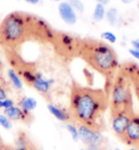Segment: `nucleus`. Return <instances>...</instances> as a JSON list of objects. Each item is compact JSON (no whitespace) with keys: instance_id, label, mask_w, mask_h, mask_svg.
I'll list each match as a JSON object with an SVG mask.
<instances>
[{"instance_id":"1","label":"nucleus","mask_w":139,"mask_h":150,"mask_svg":"<svg viewBox=\"0 0 139 150\" xmlns=\"http://www.w3.org/2000/svg\"><path fill=\"white\" fill-rule=\"evenodd\" d=\"M56 30L38 15L13 11L0 23V44L6 50H16L26 40L36 39L52 44Z\"/></svg>"},{"instance_id":"2","label":"nucleus","mask_w":139,"mask_h":150,"mask_svg":"<svg viewBox=\"0 0 139 150\" xmlns=\"http://www.w3.org/2000/svg\"><path fill=\"white\" fill-rule=\"evenodd\" d=\"M109 107V95L104 89L80 86L73 82L70 94V112L78 124L102 132L103 115Z\"/></svg>"},{"instance_id":"3","label":"nucleus","mask_w":139,"mask_h":150,"mask_svg":"<svg viewBox=\"0 0 139 150\" xmlns=\"http://www.w3.org/2000/svg\"><path fill=\"white\" fill-rule=\"evenodd\" d=\"M78 57L104 77L107 82L104 90L109 95L113 79L120 68L119 59L114 49L103 41L85 38L82 39L80 42Z\"/></svg>"},{"instance_id":"4","label":"nucleus","mask_w":139,"mask_h":150,"mask_svg":"<svg viewBox=\"0 0 139 150\" xmlns=\"http://www.w3.org/2000/svg\"><path fill=\"white\" fill-rule=\"evenodd\" d=\"M109 107L111 113L134 111L133 86L127 75L119 69L109 91Z\"/></svg>"},{"instance_id":"5","label":"nucleus","mask_w":139,"mask_h":150,"mask_svg":"<svg viewBox=\"0 0 139 150\" xmlns=\"http://www.w3.org/2000/svg\"><path fill=\"white\" fill-rule=\"evenodd\" d=\"M80 42L82 39L74 35L56 30L52 45L61 56L73 58V57H78Z\"/></svg>"},{"instance_id":"6","label":"nucleus","mask_w":139,"mask_h":150,"mask_svg":"<svg viewBox=\"0 0 139 150\" xmlns=\"http://www.w3.org/2000/svg\"><path fill=\"white\" fill-rule=\"evenodd\" d=\"M78 135L79 140H82L87 147L98 146V147H108L107 138L102 135V132L96 128L89 127L83 124H78Z\"/></svg>"},{"instance_id":"7","label":"nucleus","mask_w":139,"mask_h":150,"mask_svg":"<svg viewBox=\"0 0 139 150\" xmlns=\"http://www.w3.org/2000/svg\"><path fill=\"white\" fill-rule=\"evenodd\" d=\"M135 111H125V112H116V113H111V127H112V131L114 132V134L119 137V138H122L123 135L126 132V128H127L128 124L131 122V119L132 116L134 115Z\"/></svg>"},{"instance_id":"8","label":"nucleus","mask_w":139,"mask_h":150,"mask_svg":"<svg viewBox=\"0 0 139 150\" xmlns=\"http://www.w3.org/2000/svg\"><path fill=\"white\" fill-rule=\"evenodd\" d=\"M121 140L125 145L139 150V113H134Z\"/></svg>"},{"instance_id":"9","label":"nucleus","mask_w":139,"mask_h":150,"mask_svg":"<svg viewBox=\"0 0 139 150\" xmlns=\"http://www.w3.org/2000/svg\"><path fill=\"white\" fill-rule=\"evenodd\" d=\"M121 71L124 74L127 75L131 83H132L133 89L135 91V95L137 96L139 100V65L135 62L128 61L125 63L121 64L120 68Z\"/></svg>"},{"instance_id":"10","label":"nucleus","mask_w":139,"mask_h":150,"mask_svg":"<svg viewBox=\"0 0 139 150\" xmlns=\"http://www.w3.org/2000/svg\"><path fill=\"white\" fill-rule=\"evenodd\" d=\"M4 114L11 122L12 121H14V122L20 121V122H24V123H30L33 121V115L25 113L19 105H13L11 108L4 109Z\"/></svg>"},{"instance_id":"11","label":"nucleus","mask_w":139,"mask_h":150,"mask_svg":"<svg viewBox=\"0 0 139 150\" xmlns=\"http://www.w3.org/2000/svg\"><path fill=\"white\" fill-rule=\"evenodd\" d=\"M58 11L60 14V18L64 23L68 25H74L77 22V14L74 11V9L68 4V1H62L59 4Z\"/></svg>"},{"instance_id":"12","label":"nucleus","mask_w":139,"mask_h":150,"mask_svg":"<svg viewBox=\"0 0 139 150\" xmlns=\"http://www.w3.org/2000/svg\"><path fill=\"white\" fill-rule=\"evenodd\" d=\"M54 81L51 79H46L45 76L42 75V72H37V77L35 79V82L33 83L32 87L36 89L39 94L44 95V96H48L50 94V90L52 87V84Z\"/></svg>"},{"instance_id":"13","label":"nucleus","mask_w":139,"mask_h":150,"mask_svg":"<svg viewBox=\"0 0 139 150\" xmlns=\"http://www.w3.org/2000/svg\"><path fill=\"white\" fill-rule=\"evenodd\" d=\"M13 148H15L16 150H39L33 143V140L24 132H20L16 135Z\"/></svg>"},{"instance_id":"14","label":"nucleus","mask_w":139,"mask_h":150,"mask_svg":"<svg viewBox=\"0 0 139 150\" xmlns=\"http://www.w3.org/2000/svg\"><path fill=\"white\" fill-rule=\"evenodd\" d=\"M47 109L50 112V114H52L54 117H56L58 121L60 122H63V123H68L73 120L72 117V114L70 111H68L64 108H60L56 105H52V103H49L47 105Z\"/></svg>"},{"instance_id":"15","label":"nucleus","mask_w":139,"mask_h":150,"mask_svg":"<svg viewBox=\"0 0 139 150\" xmlns=\"http://www.w3.org/2000/svg\"><path fill=\"white\" fill-rule=\"evenodd\" d=\"M18 105L27 114H32V111L36 109L37 107V101L35 100L34 98L32 97H26V96H23L19 99L18 101Z\"/></svg>"},{"instance_id":"16","label":"nucleus","mask_w":139,"mask_h":150,"mask_svg":"<svg viewBox=\"0 0 139 150\" xmlns=\"http://www.w3.org/2000/svg\"><path fill=\"white\" fill-rule=\"evenodd\" d=\"M7 76H8V79H9V82L11 84L13 88L16 90H22L23 89V82L21 77H20V75L18 74V72L15 71L14 69H9L7 71Z\"/></svg>"},{"instance_id":"17","label":"nucleus","mask_w":139,"mask_h":150,"mask_svg":"<svg viewBox=\"0 0 139 150\" xmlns=\"http://www.w3.org/2000/svg\"><path fill=\"white\" fill-rule=\"evenodd\" d=\"M104 16H105L104 6L101 4H96V7H95L94 14H92L94 20L95 21H97V22H100V21H102V20L104 19Z\"/></svg>"},{"instance_id":"18","label":"nucleus","mask_w":139,"mask_h":150,"mask_svg":"<svg viewBox=\"0 0 139 150\" xmlns=\"http://www.w3.org/2000/svg\"><path fill=\"white\" fill-rule=\"evenodd\" d=\"M65 128H66V131L70 133V135H71L72 139H73L74 142H77V140H79L78 127H77V125H76V124L71 123V122L65 123Z\"/></svg>"},{"instance_id":"19","label":"nucleus","mask_w":139,"mask_h":150,"mask_svg":"<svg viewBox=\"0 0 139 150\" xmlns=\"http://www.w3.org/2000/svg\"><path fill=\"white\" fill-rule=\"evenodd\" d=\"M107 20L111 25H115L117 22V16H119V12H117L116 8H110L109 10L105 13Z\"/></svg>"},{"instance_id":"20","label":"nucleus","mask_w":139,"mask_h":150,"mask_svg":"<svg viewBox=\"0 0 139 150\" xmlns=\"http://www.w3.org/2000/svg\"><path fill=\"white\" fill-rule=\"evenodd\" d=\"M68 4L74 9L75 12L83 13L84 10H85V6H84V4L80 0H68Z\"/></svg>"},{"instance_id":"21","label":"nucleus","mask_w":139,"mask_h":150,"mask_svg":"<svg viewBox=\"0 0 139 150\" xmlns=\"http://www.w3.org/2000/svg\"><path fill=\"white\" fill-rule=\"evenodd\" d=\"M0 126L2 128H4V129H7V131L12 128V122L8 119L7 116L4 115V113L0 114Z\"/></svg>"},{"instance_id":"22","label":"nucleus","mask_w":139,"mask_h":150,"mask_svg":"<svg viewBox=\"0 0 139 150\" xmlns=\"http://www.w3.org/2000/svg\"><path fill=\"white\" fill-rule=\"evenodd\" d=\"M101 37L107 40L108 42L110 44H114V42H116V36L113 34L112 32H103L101 34Z\"/></svg>"},{"instance_id":"23","label":"nucleus","mask_w":139,"mask_h":150,"mask_svg":"<svg viewBox=\"0 0 139 150\" xmlns=\"http://www.w3.org/2000/svg\"><path fill=\"white\" fill-rule=\"evenodd\" d=\"M15 105V102L13 99L11 98H7V99H4V100H0V109H8V108H11Z\"/></svg>"},{"instance_id":"24","label":"nucleus","mask_w":139,"mask_h":150,"mask_svg":"<svg viewBox=\"0 0 139 150\" xmlns=\"http://www.w3.org/2000/svg\"><path fill=\"white\" fill-rule=\"evenodd\" d=\"M8 98V86L4 82H0V100Z\"/></svg>"},{"instance_id":"25","label":"nucleus","mask_w":139,"mask_h":150,"mask_svg":"<svg viewBox=\"0 0 139 150\" xmlns=\"http://www.w3.org/2000/svg\"><path fill=\"white\" fill-rule=\"evenodd\" d=\"M13 149V147L9 146L8 144L4 143V140L2 139L1 135H0V150H12Z\"/></svg>"},{"instance_id":"26","label":"nucleus","mask_w":139,"mask_h":150,"mask_svg":"<svg viewBox=\"0 0 139 150\" xmlns=\"http://www.w3.org/2000/svg\"><path fill=\"white\" fill-rule=\"evenodd\" d=\"M128 51H129V53H131V54H132V56L134 57L135 59L139 60V51H138V50H136V49L132 48V49H129Z\"/></svg>"},{"instance_id":"27","label":"nucleus","mask_w":139,"mask_h":150,"mask_svg":"<svg viewBox=\"0 0 139 150\" xmlns=\"http://www.w3.org/2000/svg\"><path fill=\"white\" fill-rule=\"evenodd\" d=\"M87 150H108V147H98V146H88Z\"/></svg>"},{"instance_id":"28","label":"nucleus","mask_w":139,"mask_h":150,"mask_svg":"<svg viewBox=\"0 0 139 150\" xmlns=\"http://www.w3.org/2000/svg\"><path fill=\"white\" fill-rule=\"evenodd\" d=\"M132 45H133V48L139 51V38L138 39H135V40H132Z\"/></svg>"},{"instance_id":"29","label":"nucleus","mask_w":139,"mask_h":150,"mask_svg":"<svg viewBox=\"0 0 139 150\" xmlns=\"http://www.w3.org/2000/svg\"><path fill=\"white\" fill-rule=\"evenodd\" d=\"M98 4H103V6H105V4H108L110 2V0H97Z\"/></svg>"},{"instance_id":"30","label":"nucleus","mask_w":139,"mask_h":150,"mask_svg":"<svg viewBox=\"0 0 139 150\" xmlns=\"http://www.w3.org/2000/svg\"><path fill=\"white\" fill-rule=\"evenodd\" d=\"M25 1L30 4H37L38 2H39V0H25Z\"/></svg>"},{"instance_id":"31","label":"nucleus","mask_w":139,"mask_h":150,"mask_svg":"<svg viewBox=\"0 0 139 150\" xmlns=\"http://www.w3.org/2000/svg\"><path fill=\"white\" fill-rule=\"evenodd\" d=\"M2 71H4V62L0 59V75L2 74Z\"/></svg>"},{"instance_id":"32","label":"nucleus","mask_w":139,"mask_h":150,"mask_svg":"<svg viewBox=\"0 0 139 150\" xmlns=\"http://www.w3.org/2000/svg\"><path fill=\"white\" fill-rule=\"evenodd\" d=\"M134 0H122V2L123 4H132Z\"/></svg>"},{"instance_id":"33","label":"nucleus","mask_w":139,"mask_h":150,"mask_svg":"<svg viewBox=\"0 0 139 150\" xmlns=\"http://www.w3.org/2000/svg\"><path fill=\"white\" fill-rule=\"evenodd\" d=\"M108 150H122V149H119V148H114V149H108Z\"/></svg>"},{"instance_id":"34","label":"nucleus","mask_w":139,"mask_h":150,"mask_svg":"<svg viewBox=\"0 0 139 150\" xmlns=\"http://www.w3.org/2000/svg\"><path fill=\"white\" fill-rule=\"evenodd\" d=\"M128 150H137V149H135V148H131V149H128Z\"/></svg>"},{"instance_id":"35","label":"nucleus","mask_w":139,"mask_h":150,"mask_svg":"<svg viewBox=\"0 0 139 150\" xmlns=\"http://www.w3.org/2000/svg\"><path fill=\"white\" fill-rule=\"evenodd\" d=\"M51 1H61V0H51Z\"/></svg>"},{"instance_id":"36","label":"nucleus","mask_w":139,"mask_h":150,"mask_svg":"<svg viewBox=\"0 0 139 150\" xmlns=\"http://www.w3.org/2000/svg\"><path fill=\"white\" fill-rule=\"evenodd\" d=\"M80 150H87V148H85V149H80Z\"/></svg>"},{"instance_id":"37","label":"nucleus","mask_w":139,"mask_h":150,"mask_svg":"<svg viewBox=\"0 0 139 150\" xmlns=\"http://www.w3.org/2000/svg\"><path fill=\"white\" fill-rule=\"evenodd\" d=\"M138 9H139V1H138Z\"/></svg>"},{"instance_id":"38","label":"nucleus","mask_w":139,"mask_h":150,"mask_svg":"<svg viewBox=\"0 0 139 150\" xmlns=\"http://www.w3.org/2000/svg\"><path fill=\"white\" fill-rule=\"evenodd\" d=\"M12 150H16V149H15V148H13V149H12Z\"/></svg>"}]
</instances>
